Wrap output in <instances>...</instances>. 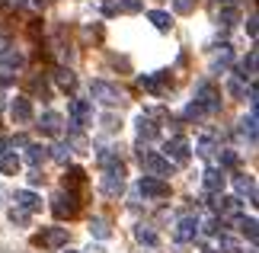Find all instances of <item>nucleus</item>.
<instances>
[{
    "label": "nucleus",
    "mask_w": 259,
    "mask_h": 253,
    "mask_svg": "<svg viewBox=\"0 0 259 253\" xmlns=\"http://www.w3.org/2000/svg\"><path fill=\"white\" fill-rule=\"evenodd\" d=\"M195 103L205 109V113H218L221 109V90H218L211 80H202L195 87Z\"/></svg>",
    "instance_id": "f257e3e1"
},
{
    "label": "nucleus",
    "mask_w": 259,
    "mask_h": 253,
    "mask_svg": "<svg viewBox=\"0 0 259 253\" xmlns=\"http://www.w3.org/2000/svg\"><path fill=\"white\" fill-rule=\"evenodd\" d=\"M138 157H141V164L151 170L154 176H173L176 173V167L170 164V157H163V154H154V151H138Z\"/></svg>",
    "instance_id": "f03ea898"
},
{
    "label": "nucleus",
    "mask_w": 259,
    "mask_h": 253,
    "mask_svg": "<svg viewBox=\"0 0 259 253\" xmlns=\"http://www.w3.org/2000/svg\"><path fill=\"white\" fill-rule=\"evenodd\" d=\"M90 96L99 99L103 106H115V103H122V90H118L115 84H109V80H93V84H90Z\"/></svg>",
    "instance_id": "7ed1b4c3"
},
{
    "label": "nucleus",
    "mask_w": 259,
    "mask_h": 253,
    "mask_svg": "<svg viewBox=\"0 0 259 253\" xmlns=\"http://www.w3.org/2000/svg\"><path fill=\"white\" fill-rule=\"evenodd\" d=\"M122 189H125V167H122V160H115V164H109V167H106L103 192H106V196H118Z\"/></svg>",
    "instance_id": "20e7f679"
},
{
    "label": "nucleus",
    "mask_w": 259,
    "mask_h": 253,
    "mask_svg": "<svg viewBox=\"0 0 259 253\" xmlns=\"http://www.w3.org/2000/svg\"><path fill=\"white\" fill-rule=\"evenodd\" d=\"M138 192H141L144 199H166L170 196V183L160 176H141L138 179Z\"/></svg>",
    "instance_id": "39448f33"
},
{
    "label": "nucleus",
    "mask_w": 259,
    "mask_h": 253,
    "mask_svg": "<svg viewBox=\"0 0 259 253\" xmlns=\"http://www.w3.org/2000/svg\"><path fill=\"white\" fill-rule=\"evenodd\" d=\"M77 192H71V189H64V192H58V196L52 199V211L58 218H71V215H77Z\"/></svg>",
    "instance_id": "423d86ee"
},
{
    "label": "nucleus",
    "mask_w": 259,
    "mask_h": 253,
    "mask_svg": "<svg viewBox=\"0 0 259 253\" xmlns=\"http://www.w3.org/2000/svg\"><path fill=\"white\" fill-rule=\"evenodd\" d=\"M35 244L38 247H48V250H58V247L67 244V231L64 228H42L35 234Z\"/></svg>",
    "instance_id": "0eeeda50"
},
{
    "label": "nucleus",
    "mask_w": 259,
    "mask_h": 253,
    "mask_svg": "<svg viewBox=\"0 0 259 253\" xmlns=\"http://www.w3.org/2000/svg\"><path fill=\"white\" fill-rule=\"evenodd\" d=\"M67 116L74 119L77 128H83V125H90V119H93V106H90V99H71V103H67Z\"/></svg>",
    "instance_id": "6e6552de"
},
{
    "label": "nucleus",
    "mask_w": 259,
    "mask_h": 253,
    "mask_svg": "<svg viewBox=\"0 0 259 253\" xmlns=\"http://www.w3.org/2000/svg\"><path fill=\"white\" fill-rule=\"evenodd\" d=\"M163 151H166V157H173V160H176V164H186L189 154H192V144H189L183 135H176V138L166 141V148H163Z\"/></svg>",
    "instance_id": "1a4fd4ad"
},
{
    "label": "nucleus",
    "mask_w": 259,
    "mask_h": 253,
    "mask_svg": "<svg viewBox=\"0 0 259 253\" xmlns=\"http://www.w3.org/2000/svg\"><path fill=\"white\" fill-rule=\"evenodd\" d=\"M198 225H202V221L198 218H179V225H176V240H183V244H189V240H195L198 237Z\"/></svg>",
    "instance_id": "9d476101"
},
{
    "label": "nucleus",
    "mask_w": 259,
    "mask_h": 253,
    "mask_svg": "<svg viewBox=\"0 0 259 253\" xmlns=\"http://www.w3.org/2000/svg\"><path fill=\"white\" fill-rule=\"evenodd\" d=\"M38 128H42L45 135H61L64 119L58 116V113H42V119H38Z\"/></svg>",
    "instance_id": "9b49d317"
},
{
    "label": "nucleus",
    "mask_w": 259,
    "mask_h": 253,
    "mask_svg": "<svg viewBox=\"0 0 259 253\" xmlns=\"http://www.w3.org/2000/svg\"><path fill=\"white\" fill-rule=\"evenodd\" d=\"M10 113H13L16 122H32V103H29L26 96H16L13 106H10Z\"/></svg>",
    "instance_id": "f8f14e48"
},
{
    "label": "nucleus",
    "mask_w": 259,
    "mask_h": 253,
    "mask_svg": "<svg viewBox=\"0 0 259 253\" xmlns=\"http://www.w3.org/2000/svg\"><path fill=\"white\" fill-rule=\"evenodd\" d=\"M38 205H42V199H38L32 189H19L16 192V208L19 211H35Z\"/></svg>",
    "instance_id": "ddd939ff"
},
{
    "label": "nucleus",
    "mask_w": 259,
    "mask_h": 253,
    "mask_svg": "<svg viewBox=\"0 0 259 253\" xmlns=\"http://www.w3.org/2000/svg\"><path fill=\"white\" fill-rule=\"evenodd\" d=\"M45 160H48V148H45V144H26V164H29V167L38 170Z\"/></svg>",
    "instance_id": "4468645a"
},
{
    "label": "nucleus",
    "mask_w": 259,
    "mask_h": 253,
    "mask_svg": "<svg viewBox=\"0 0 259 253\" xmlns=\"http://www.w3.org/2000/svg\"><path fill=\"white\" fill-rule=\"evenodd\" d=\"M202 186H205L208 192H221V189H224V173H221L218 167H208V170H205Z\"/></svg>",
    "instance_id": "2eb2a0df"
},
{
    "label": "nucleus",
    "mask_w": 259,
    "mask_h": 253,
    "mask_svg": "<svg viewBox=\"0 0 259 253\" xmlns=\"http://www.w3.org/2000/svg\"><path fill=\"white\" fill-rule=\"evenodd\" d=\"M19 157L16 154H10V151H0V173H7V176H16L19 173Z\"/></svg>",
    "instance_id": "dca6fc26"
},
{
    "label": "nucleus",
    "mask_w": 259,
    "mask_h": 253,
    "mask_svg": "<svg viewBox=\"0 0 259 253\" xmlns=\"http://www.w3.org/2000/svg\"><path fill=\"white\" fill-rule=\"evenodd\" d=\"M19 67H23V55L10 48V52L0 58V74H13V70H19Z\"/></svg>",
    "instance_id": "f3484780"
},
{
    "label": "nucleus",
    "mask_w": 259,
    "mask_h": 253,
    "mask_svg": "<svg viewBox=\"0 0 259 253\" xmlns=\"http://www.w3.org/2000/svg\"><path fill=\"white\" fill-rule=\"evenodd\" d=\"M147 19H151V23L160 29V32H170V29H173V16L166 13V10H151V13H147Z\"/></svg>",
    "instance_id": "a211bd4d"
},
{
    "label": "nucleus",
    "mask_w": 259,
    "mask_h": 253,
    "mask_svg": "<svg viewBox=\"0 0 259 253\" xmlns=\"http://www.w3.org/2000/svg\"><path fill=\"white\" fill-rule=\"evenodd\" d=\"M157 135H160V128L154 125V119H151V116H141V119H138V138L151 141V138H157Z\"/></svg>",
    "instance_id": "6ab92c4d"
},
{
    "label": "nucleus",
    "mask_w": 259,
    "mask_h": 253,
    "mask_svg": "<svg viewBox=\"0 0 259 253\" xmlns=\"http://www.w3.org/2000/svg\"><path fill=\"white\" fill-rule=\"evenodd\" d=\"M135 237H138V244H144V247H157V244H160L157 231L147 228V225H138V228H135Z\"/></svg>",
    "instance_id": "aec40b11"
},
{
    "label": "nucleus",
    "mask_w": 259,
    "mask_h": 253,
    "mask_svg": "<svg viewBox=\"0 0 259 253\" xmlns=\"http://www.w3.org/2000/svg\"><path fill=\"white\" fill-rule=\"evenodd\" d=\"M237 77H240V80H253V77H256V52H250V55L240 61V67H237Z\"/></svg>",
    "instance_id": "412c9836"
},
{
    "label": "nucleus",
    "mask_w": 259,
    "mask_h": 253,
    "mask_svg": "<svg viewBox=\"0 0 259 253\" xmlns=\"http://www.w3.org/2000/svg\"><path fill=\"white\" fill-rule=\"evenodd\" d=\"M234 186H237V192H240V196H250V202H256V179H253V176H237Z\"/></svg>",
    "instance_id": "4be33fe9"
},
{
    "label": "nucleus",
    "mask_w": 259,
    "mask_h": 253,
    "mask_svg": "<svg viewBox=\"0 0 259 253\" xmlns=\"http://www.w3.org/2000/svg\"><path fill=\"white\" fill-rule=\"evenodd\" d=\"M218 211H221V215H240V196H227V199H221Z\"/></svg>",
    "instance_id": "5701e85b"
},
{
    "label": "nucleus",
    "mask_w": 259,
    "mask_h": 253,
    "mask_svg": "<svg viewBox=\"0 0 259 253\" xmlns=\"http://www.w3.org/2000/svg\"><path fill=\"white\" fill-rule=\"evenodd\" d=\"M90 234L93 237H99V240H106L112 231H109V225H106V218H90Z\"/></svg>",
    "instance_id": "b1692460"
},
{
    "label": "nucleus",
    "mask_w": 259,
    "mask_h": 253,
    "mask_svg": "<svg viewBox=\"0 0 259 253\" xmlns=\"http://www.w3.org/2000/svg\"><path fill=\"white\" fill-rule=\"evenodd\" d=\"M240 135L250 138V144H256V113H250V116L240 122Z\"/></svg>",
    "instance_id": "393cba45"
},
{
    "label": "nucleus",
    "mask_w": 259,
    "mask_h": 253,
    "mask_svg": "<svg viewBox=\"0 0 259 253\" xmlns=\"http://www.w3.org/2000/svg\"><path fill=\"white\" fill-rule=\"evenodd\" d=\"M55 80H58V87H61V90H74V87H77V77H74V70H67V67H61V70H58V74H55Z\"/></svg>",
    "instance_id": "a878e982"
},
{
    "label": "nucleus",
    "mask_w": 259,
    "mask_h": 253,
    "mask_svg": "<svg viewBox=\"0 0 259 253\" xmlns=\"http://www.w3.org/2000/svg\"><path fill=\"white\" fill-rule=\"evenodd\" d=\"M231 45H221V55H218L214 58V64H211V70H214V74H218V70H227V67H231Z\"/></svg>",
    "instance_id": "bb28decb"
},
{
    "label": "nucleus",
    "mask_w": 259,
    "mask_h": 253,
    "mask_svg": "<svg viewBox=\"0 0 259 253\" xmlns=\"http://www.w3.org/2000/svg\"><path fill=\"white\" fill-rule=\"evenodd\" d=\"M80 183H83V170H80V167H71V170H67V173H64V186L74 192V189L80 186Z\"/></svg>",
    "instance_id": "cd10ccee"
},
{
    "label": "nucleus",
    "mask_w": 259,
    "mask_h": 253,
    "mask_svg": "<svg viewBox=\"0 0 259 253\" xmlns=\"http://www.w3.org/2000/svg\"><path fill=\"white\" fill-rule=\"evenodd\" d=\"M240 231H243V237L250 240V244H256V237H259V231H256V218H240Z\"/></svg>",
    "instance_id": "c85d7f7f"
},
{
    "label": "nucleus",
    "mask_w": 259,
    "mask_h": 253,
    "mask_svg": "<svg viewBox=\"0 0 259 253\" xmlns=\"http://www.w3.org/2000/svg\"><path fill=\"white\" fill-rule=\"evenodd\" d=\"M218 247H221L218 253H243V247L237 244L234 237H227V234H221V237H218Z\"/></svg>",
    "instance_id": "c756f323"
},
{
    "label": "nucleus",
    "mask_w": 259,
    "mask_h": 253,
    "mask_svg": "<svg viewBox=\"0 0 259 253\" xmlns=\"http://www.w3.org/2000/svg\"><path fill=\"white\" fill-rule=\"evenodd\" d=\"M195 151H198V154H202L205 160H211V157H214V151H218V144H214V138H202V141L195 144Z\"/></svg>",
    "instance_id": "7c9ffc66"
},
{
    "label": "nucleus",
    "mask_w": 259,
    "mask_h": 253,
    "mask_svg": "<svg viewBox=\"0 0 259 253\" xmlns=\"http://www.w3.org/2000/svg\"><path fill=\"white\" fill-rule=\"evenodd\" d=\"M48 157H55L58 164H67V160H71V144H58V148H48Z\"/></svg>",
    "instance_id": "2f4dec72"
},
{
    "label": "nucleus",
    "mask_w": 259,
    "mask_h": 253,
    "mask_svg": "<svg viewBox=\"0 0 259 253\" xmlns=\"http://www.w3.org/2000/svg\"><path fill=\"white\" fill-rule=\"evenodd\" d=\"M160 80H163V74H160V77H151V74H141V77H138V84H141L144 90H151V93H160Z\"/></svg>",
    "instance_id": "473e14b6"
},
{
    "label": "nucleus",
    "mask_w": 259,
    "mask_h": 253,
    "mask_svg": "<svg viewBox=\"0 0 259 253\" xmlns=\"http://www.w3.org/2000/svg\"><path fill=\"white\" fill-rule=\"evenodd\" d=\"M237 19H240V10H237V7H227V10H221V26H234Z\"/></svg>",
    "instance_id": "72a5a7b5"
},
{
    "label": "nucleus",
    "mask_w": 259,
    "mask_h": 253,
    "mask_svg": "<svg viewBox=\"0 0 259 253\" xmlns=\"http://www.w3.org/2000/svg\"><path fill=\"white\" fill-rule=\"evenodd\" d=\"M96 160H99V164H103V167H109V164H115V154H112V151H109V148H99L96 151Z\"/></svg>",
    "instance_id": "f704fd0d"
},
{
    "label": "nucleus",
    "mask_w": 259,
    "mask_h": 253,
    "mask_svg": "<svg viewBox=\"0 0 259 253\" xmlns=\"http://www.w3.org/2000/svg\"><path fill=\"white\" fill-rule=\"evenodd\" d=\"M240 164V154H237V151H224L221 154V167H237Z\"/></svg>",
    "instance_id": "c9c22d12"
},
{
    "label": "nucleus",
    "mask_w": 259,
    "mask_h": 253,
    "mask_svg": "<svg viewBox=\"0 0 259 253\" xmlns=\"http://www.w3.org/2000/svg\"><path fill=\"white\" fill-rule=\"evenodd\" d=\"M118 7L128 13H138V10H144V0H118Z\"/></svg>",
    "instance_id": "e433bc0d"
},
{
    "label": "nucleus",
    "mask_w": 259,
    "mask_h": 253,
    "mask_svg": "<svg viewBox=\"0 0 259 253\" xmlns=\"http://www.w3.org/2000/svg\"><path fill=\"white\" fill-rule=\"evenodd\" d=\"M173 10H176V13H192L195 0H173Z\"/></svg>",
    "instance_id": "4c0bfd02"
},
{
    "label": "nucleus",
    "mask_w": 259,
    "mask_h": 253,
    "mask_svg": "<svg viewBox=\"0 0 259 253\" xmlns=\"http://www.w3.org/2000/svg\"><path fill=\"white\" fill-rule=\"evenodd\" d=\"M10 221H13V225H29V211L13 208V211H10Z\"/></svg>",
    "instance_id": "58836bf2"
},
{
    "label": "nucleus",
    "mask_w": 259,
    "mask_h": 253,
    "mask_svg": "<svg viewBox=\"0 0 259 253\" xmlns=\"http://www.w3.org/2000/svg\"><path fill=\"white\" fill-rule=\"evenodd\" d=\"M202 116H205V109L198 106V103H189L186 106V119H202Z\"/></svg>",
    "instance_id": "ea45409f"
},
{
    "label": "nucleus",
    "mask_w": 259,
    "mask_h": 253,
    "mask_svg": "<svg viewBox=\"0 0 259 253\" xmlns=\"http://www.w3.org/2000/svg\"><path fill=\"white\" fill-rule=\"evenodd\" d=\"M227 90H231V96H237V99H240V96H246V90H243V84H240V80H231V84H227Z\"/></svg>",
    "instance_id": "a19ab883"
},
{
    "label": "nucleus",
    "mask_w": 259,
    "mask_h": 253,
    "mask_svg": "<svg viewBox=\"0 0 259 253\" xmlns=\"http://www.w3.org/2000/svg\"><path fill=\"white\" fill-rule=\"evenodd\" d=\"M246 32H250V35L256 39V16H250V19H246Z\"/></svg>",
    "instance_id": "79ce46f5"
},
{
    "label": "nucleus",
    "mask_w": 259,
    "mask_h": 253,
    "mask_svg": "<svg viewBox=\"0 0 259 253\" xmlns=\"http://www.w3.org/2000/svg\"><path fill=\"white\" fill-rule=\"evenodd\" d=\"M10 52V39H0V58H4Z\"/></svg>",
    "instance_id": "37998d69"
},
{
    "label": "nucleus",
    "mask_w": 259,
    "mask_h": 253,
    "mask_svg": "<svg viewBox=\"0 0 259 253\" xmlns=\"http://www.w3.org/2000/svg\"><path fill=\"white\" fill-rule=\"evenodd\" d=\"M29 183H32V186H38V183H42V173H38V170H32V176H29Z\"/></svg>",
    "instance_id": "c03bdc74"
},
{
    "label": "nucleus",
    "mask_w": 259,
    "mask_h": 253,
    "mask_svg": "<svg viewBox=\"0 0 259 253\" xmlns=\"http://www.w3.org/2000/svg\"><path fill=\"white\" fill-rule=\"evenodd\" d=\"M32 4H35V7H48V4H52V0H32Z\"/></svg>",
    "instance_id": "a18cd8bd"
},
{
    "label": "nucleus",
    "mask_w": 259,
    "mask_h": 253,
    "mask_svg": "<svg viewBox=\"0 0 259 253\" xmlns=\"http://www.w3.org/2000/svg\"><path fill=\"white\" fill-rule=\"evenodd\" d=\"M10 4H13V7H23V4H26V0H10Z\"/></svg>",
    "instance_id": "49530a36"
},
{
    "label": "nucleus",
    "mask_w": 259,
    "mask_h": 253,
    "mask_svg": "<svg viewBox=\"0 0 259 253\" xmlns=\"http://www.w3.org/2000/svg\"><path fill=\"white\" fill-rule=\"evenodd\" d=\"M218 4H234V0H218Z\"/></svg>",
    "instance_id": "de8ad7c7"
},
{
    "label": "nucleus",
    "mask_w": 259,
    "mask_h": 253,
    "mask_svg": "<svg viewBox=\"0 0 259 253\" xmlns=\"http://www.w3.org/2000/svg\"><path fill=\"white\" fill-rule=\"evenodd\" d=\"M67 253H77V250H67Z\"/></svg>",
    "instance_id": "09e8293b"
},
{
    "label": "nucleus",
    "mask_w": 259,
    "mask_h": 253,
    "mask_svg": "<svg viewBox=\"0 0 259 253\" xmlns=\"http://www.w3.org/2000/svg\"><path fill=\"white\" fill-rule=\"evenodd\" d=\"M208 253H214V250H208Z\"/></svg>",
    "instance_id": "8fccbe9b"
}]
</instances>
